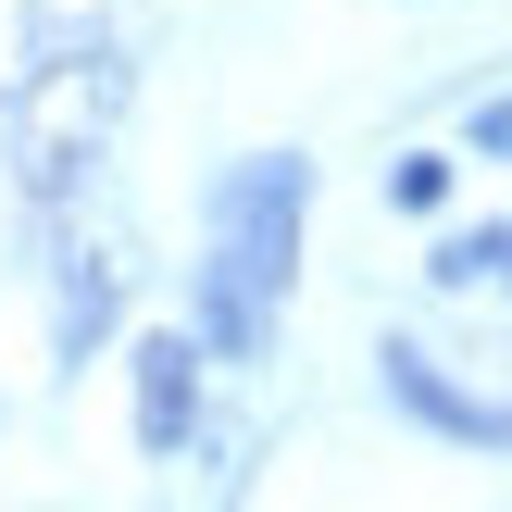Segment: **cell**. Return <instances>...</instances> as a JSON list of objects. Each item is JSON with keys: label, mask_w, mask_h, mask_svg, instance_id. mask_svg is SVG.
Segmentation results:
<instances>
[{"label": "cell", "mask_w": 512, "mask_h": 512, "mask_svg": "<svg viewBox=\"0 0 512 512\" xmlns=\"http://www.w3.org/2000/svg\"><path fill=\"white\" fill-rule=\"evenodd\" d=\"M288 263H300V163L263 150V163L225 175V200H213V350H263Z\"/></svg>", "instance_id": "1"}, {"label": "cell", "mask_w": 512, "mask_h": 512, "mask_svg": "<svg viewBox=\"0 0 512 512\" xmlns=\"http://www.w3.org/2000/svg\"><path fill=\"white\" fill-rule=\"evenodd\" d=\"M113 113H125V63H113V50H75V63L25 75V100H13V163H25V188L63 200L75 163L113 138Z\"/></svg>", "instance_id": "2"}, {"label": "cell", "mask_w": 512, "mask_h": 512, "mask_svg": "<svg viewBox=\"0 0 512 512\" xmlns=\"http://www.w3.org/2000/svg\"><path fill=\"white\" fill-rule=\"evenodd\" d=\"M188 425H200V350L188 338H150L138 350V438L150 450H188Z\"/></svg>", "instance_id": "3"}, {"label": "cell", "mask_w": 512, "mask_h": 512, "mask_svg": "<svg viewBox=\"0 0 512 512\" xmlns=\"http://www.w3.org/2000/svg\"><path fill=\"white\" fill-rule=\"evenodd\" d=\"M388 388L413 400L425 425H450V438H512V400H475V388H450L425 350H388Z\"/></svg>", "instance_id": "4"}, {"label": "cell", "mask_w": 512, "mask_h": 512, "mask_svg": "<svg viewBox=\"0 0 512 512\" xmlns=\"http://www.w3.org/2000/svg\"><path fill=\"white\" fill-rule=\"evenodd\" d=\"M113 300H125L113 250H75V263H63V350H88L100 325H113Z\"/></svg>", "instance_id": "5"}, {"label": "cell", "mask_w": 512, "mask_h": 512, "mask_svg": "<svg viewBox=\"0 0 512 512\" xmlns=\"http://www.w3.org/2000/svg\"><path fill=\"white\" fill-rule=\"evenodd\" d=\"M438 288H512V225H488V238H450V250H438Z\"/></svg>", "instance_id": "6"}, {"label": "cell", "mask_w": 512, "mask_h": 512, "mask_svg": "<svg viewBox=\"0 0 512 512\" xmlns=\"http://www.w3.org/2000/svg\"><path fill=\"white\" fill-rule=\"evenodd\" d=\"M388 200H400V213H438V200H450V163H438V150H413V163L388 175Z\"/></svg>", "instance_id": "7"}, {"label": "cell", "mask_w": 512, "mask_h": 512, "mask_svg": "<svg viewBox=\"0 0 512 512\" xmlns=\"http://www.w3.org/2000/svg\"><path fill=\"white\" fill-rule=\"evenodd\" d=\"M475 150H500V163H512V100H488V113H475Z\"/></svg>", "instance_id": "8"}]
</instances>
